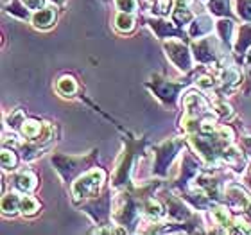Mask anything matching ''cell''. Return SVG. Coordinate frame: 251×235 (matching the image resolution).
<instances>
[{
  "label": "cell",
  "mask_w": 251,
  "mask_h": 235,
  "mask_svg": "<svg viewBox=\"0 0 251 235\" xmlns=\"http://www.w3.org/2000/svg\"><path fill=\"white\" fill-rule=\"evenodd\" d=\"M104 181V173L102 171H92L84 174L74 183V196L77 197H95L99 194L100 185Z\"/></svg>",
  "instance_id": "6da1fadb"
},
{
  "label": "cell",
  "mask_w": 251,
  "mask_h": 235,
  "mask_svg": "<svg viewBox=\"0 0 251 235\" xmlns=\"http://www.w3.org/2000/svg\"><path fill=\"white\" fill-rule=\"evenodd\" d=\"M165 51H167V56L171 58V61L176 67L181 68V70H189L192 61H190V54L183 43H179V41H169V43H165Z\"/></svg>",
  "instance_id": "7a4b0ae2"
},
{
  "label": "cell",
  "mask_w": 251,
  "mask_h": 235,
  "mask_svg": "<svg viewBox=\"0 0 251 235\" xmlns=\"http://www.w3.org/2000/svg\"><path fill=\"white\" fill-rule=\"evenodd\" d=\"M179 147V142H165L160 151L156 153V171L158 173H165L167 163L171 162V158L174 157L176 149Z\"/></svg>",
  "instance_id": "3957f363"
},
{
  "label": "cell",
  "mask_w": 251,
  "mask_h": 235,
  "mask_svg": "<svg viewBox=\"0 0 251 235\" xmlns=\"http://www.w3.org/2000/svg\"><path fill=\"white\" fill-rule=\"evenodd\" d=\"M183 84H173V83H167V81H156V96L160 99H163L165 102H173L174 97L178 96V90L181 88Z\"/></svg>",
  "instance_id": "277c9868"
},
{
  "label": "cell",
  "mask_w": 251,
  "mask_h": 235,
  "mask_svg": "<svg viewBox=\"0 0 251 235\" xmlns=\"http://www.w3.org/2000/svg\"><path fill=\"white\" fill-rule=\"evenodd\" d=\"M212 25H213L212 20L208 17H199L190 25V34H192L194 38H199L203 34H207L208 31H212Z\"/></svg>",
  "instance_id": "5b68a950"
},
{
  "label": "cell",
  "mask_w": 251,
  "mask_h": 235,
  "mask_svg": "<svg viewBox=\"0 0 251 235\" xmlns=\"http://www.w3.org/2000/svg\"><path fill=\"white\" fill-rule=\"evenodd\" d=\"M54 18H56L54 11L47 7V9H39V13H36V15H34L33 22H34V25H36V27L45 29V27H49V25H52V23H54Z\"/></svg>",
  "instance_id": "8992f818"
},
{
  "label": "cell",
  "mask_w": 251,
  "mask_h": 235,
  "mask_svg": "<svg viewBox=\"0 0 251 235\" xmlns=\"http://www.w3.org/2000/svg\"><path fill=\"white\" fill-rule=\"evenodd\" d=\"M34 185H36V178H34L31 173H22L15 178V187L20 189V191H23V192L31 191Z\"/></svg>",
  "instance_id": "52a82bcc"
},
{
  "label": "cell",
  "mask_w": 251,
  "mask_h": 235,
  "mask_svg": "<svg viewBox=\"0 0 251 235\" xmlns=\"http://www.w3.org/2000/svg\"><path fill=\"white\" fill-rule=\"evenodd\" d=\"M251 45V25H242L239 29V41H237V52H242Z\"/></svg>",
  "instance_id": "ba28073f"
},
{
  "label": "cell",
  "mask_w": 251,
  "mask_h": 235,
  "mask_svg": "<svg viewBox=\"0 0 251 235\" xmlns=\"http://www.w3.org/2000/svg\"><path fill=\"white\" fill-rule=\"evenodd\" d=\"M2 210L6 214H15L17 210H20V197L17 194H7L2 199Z\"/></svg>",
  "instance_id": "9c48e42d"
},
{
  "label": "cell",
  "mask_w": 251,
  "mask_h": 235,
  "mask_svg": "<svg viewBox=\"0 0 251 235\" xmlns=\"http://www.w3.org/2000/svg\"><path fill=\"white\" fill-rule=\"evenodd\" d=\"M39 131H41V124L36 122V120H27V122L22 124V133L27 137V138H36L39 137Z\"/></svg>",
  "instance_id": "30bf717a"
},
{
  "label": "cell",
  "mask_w": 251,
  "mask_h": 235,
  "mask_svg": "<svg viewBox=\"0 0 251 235\" xmlns=\"http://www.w3.org/2000/svg\"><path fill=\"white\" fill-rule=\"evenodd\" d=\"M58 90L65 96H72V94H76L77 86H76V81L72 78H61L58 83Z\"/></svg>",
  "instance_id": "8fae6325"
},
{
  "label": "cell",
  "mask_w": 251,
  "mask_h": 235,
  "mask_svg": "<svg viewBox=\"0 0 251 235\" xmlns=\"http://www.w3.org/2000/svg\"><path fill=\"white\" fill-rule=\"evenodd\" d=\"M208 7L210 11L215 13V15H228V0H210L208 2Z\"/></svg>",
  "instance_id": "7c38bea8"
},
{
  "label": "cell",
  "mask_w": 251,
  "mask_h": 235,
  "mask_svg": "<svg viewBox=\"0 0 251 235\" xmlns=\"http://www.w3.org/2000/svg\"><path fill=\"white\" fill-rule=\"evenodd\" d=\"M20 210H22L23 214H34L38 210V203H36L34 197L23 196L22 199H20Z\"/></svg>",
  "instance_id": "4fadbf2b"
},
{
  "label": "cell",
  "mask_w": 251,
  "mask_h": 235,
  "mask_svg": "<svg viewBox=\"0 0 251 235\" xmlns=\"http://www.w3.org/2000/svg\"><path fill=\"white\" fill-rule=\"evenodd\" d=\"M117 27L120 29V31H126V33L135 27V22H133V18L129 17V13H122V15H118V17H117Z\"/></svg>",
  "instance_id": "5bb4252c"
},
{
  "label": "cell",
  "mask_w": 251,
  "mask_h": 235,
  "mask_svg": "<svg viewBox=\"0 0 251 235\" xmlns=\"http://www.w3.org/2000/svg\"><path fill=\"white\" fill-rule=\"evenodd\" d=\"M115 6L122 13H133L136 9V0H115Z\"/></svg>",
  "instance_id": "9a60e30c"
},
{
  "label": "cell",
  "mask_w": 251,
  "mask_h": 235,
  "mask_svg": "<svg viewBox=\"0 0 251 235\" xmlns=\"http://www.w3.org/2000/svg\"><path fill=\"white\" fill-rule=\"evenodd\" d=\"M15 165H17V157H15V153L4 149V153H2V167L13 169Z\"/></svg>",
  "instance_id": "2e32d148"
},
{
  "label": "cell",
  "mask_w": 251,
  "mask_h": 235,
  "mask_svg": "<svg viewBox=\"0 0 251 235\" xmlns=\"http://www.w3.org/2000/svg\"><path fill=\"white\" fill-rule=\"evenodd\" d=\"M23 4H25V7H29V9H39L41 4H43V0H23Z\"/></svg>",
  "instance_id": "e0dca14e"
},
{
  "label": "cell",
  "mask_w": 251,
  "mask_h": 235,
  "mask_svg": "<svg viewBox=\"0 0 251 235\" xmlns=\"http://www.w3.org/2000/svg\"><path fill=\"white\" fill-rule=\"evenodd\" d=\"M242 147H244L246 153L251 155V137H244V138H242Z\"/></svg>",
  "instance_id": "ac0fdd59"
},
{
  "label": "cell",
  "mask_w": 251,
  "mask_h": 235,
  "mask_svg": "<svg viewBox=\"0 0 251 235\" xmlns=\"http://www.w3.org/2000/svg\"><path fill=\"white\" fill-rule=\"evenodd\" d=\"M54 2H63V0H54Z\"/></svg>",
  "instance_id": "d6986e66"
}]
</instances>
